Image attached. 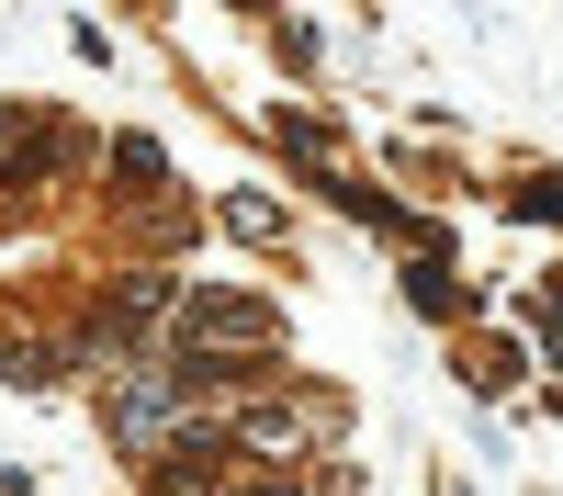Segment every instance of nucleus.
<instances>
[{"mask_svg":"<svg viewBox=\"0 0 563 496\" xmlns=\"http://www.w3.org/2000/svg\"><path fill=\"white\" fill-rule=\"evenodd\" d=\"M339 429H350V406L327 395V384H294V395L238 406V451H249L260 474H294V463H316V451H339Z\"/></svg>","mask_w":563,"mask_h":496,"instance_id":"f257e3e1","label":"nucleus"},{"mask_svg":"<svg viewBox=\"0 0 563 496\" xmlns=\"http://www.w3.org/2000/svg\"><path fill=\"white\" fill-rule=\"evenodd\" d=\"M225 225H238V238H249V249H282V238H294V225H282V214H271L260 192H238V203H225Z\"/></svg>","mask_w":563,"mask_h":496,"instance_id":"f03ea898","label":"nucleus"},{"mask_svg":"<svg viewBox=\"0 0 563 496\" xmlns=\"http://www.w3.org/2000/svg\"><path fill=\"white\" fill-rule=\"evenodd\" d=\"M113 169H124V192H158V180H169V158L147 147V135H124V147H113Z\"/></svg>","mask_w":563,"mask_h":496,"instance_id":"7ed1b4c3","label":"nucleus"}]
</instances>
